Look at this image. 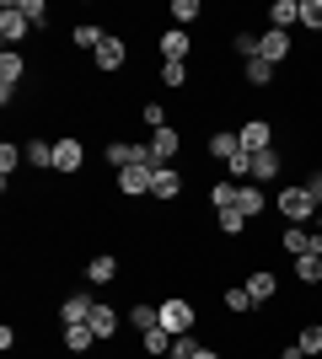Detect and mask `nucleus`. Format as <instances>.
Segmentation results:
<instances>
[{"instance_id": "f257e3e1", "label": "nucleus", "mask_w": 322, "mask_h": 359, "mask_svg": "<svg viewBox=\"0 0 322 359\" xmlns=\"http://www.w3.org/2000/svg\"><path fill=\"white\" fill-rule=\"evenodd\" d=\"M274 210L285 225H307V220H317V198H311L307 182H295V188H279L274 194Z\"/></svg>"}, {"instance_id": "f03ea898", "label": "nucleus", "mask_w": 322, "mask_h": 359, "mask_svg": "<svg viewBox=\"0 0 322 359\" xmlns=\"http://www.w3.org/2000/svg\"><path fill=\"white\" fill-rule=\"evenodd\" d=\"M194 322H199V311H194V300H188V295H167V300H161V327H167L172 338L194 332Z\"/></svg>"}, {"instance_id": "7ed1b4c3", "label": "nucleus", "mask_w": 322, "mask_h": 359, "mask_svg": "<svg viewBox=\"0 0 322 359\" xmlns=\"http://www.w3.org/2000/svg\"><path fill=\"white\" fill-rule=\"evenodd\" d=\"M279 247L290 257H322V231L317 225H285V231H279Z\"/></svg>"}, {"instance_id": "20e7f679", "label": "nucleus", "mask_w": 322, "mask_h": 359, "mask_svg": "<svg viewBox=\"0 0 322 359\" xmlns=\"http://www.w3.org/2000/svg\"><path fill=\"white\" fill-rule=\"evenodd\" d=\"M22 75H27V60H22V48H0V107L16 102V86H22Z\"/></svg>"}, {"instance_id": "39448f33", "label": "nucleus", "mask_w": 322, "mask_h": 359, "mask_svg": "<svg viewBox=\"0 0 322 359\" xmlns=\"http://www.w3.org/2000/svg\"><path fill=\"white\" fill-rule=\"evenodd\" d=\"M54 172H60V177H81V172H86V145H81L76 135L54 140Z\"/></svg>"}, {"instance_id": "423d86ee", "label": "nucleus", "mask_w": 322, "mask_h": 359, "mask_svg": "<svg viewBox=\"0 0 322 359\" xmlns=\"http://www.w3.org/2000/svg\"><path fill=\"white\" fill-rule=\"evenodd\" d=\"M177 156H183V129H177V123L156 129L151 135V161L156 166H177Z\"/></svg>"}, {"instance_id": "0eeeda50", "label": "nucleus", "mask_w": 322, "mask_h": 359, "mask_svg": "<svg viewBox=\"0 0 322 359\" xmlns=\"http://www.w3.org/2000/svg\"><path fill=\"white\" fill-rule=\"evenodd\" d=\"M290 54H295V38H290V32H279V27H263V32H258V60L285 65Z\"/></svg>"}, {"instance_id": "6e6552de", "label": "nucleus", "mask_w": 322, "mask_h": 359, "mask_svg": "<svg viewBox=\"0 0 322 359\" xmlns=\"http://www.w3.org/2000/svg\"><path fill=\"white\" fill-rule=\"evenodd\" d=\"M151 198H161V204L183 198V166H156L151 172Z\"/></svg>"}, {"instance_id": "1a4fd4ad", "label": "nucleus", "mask_w": 322, "mask_h": 359, "mask_svg": "<svg viewBox=\"0 0 322 359\" xmlns=\"http://www.w3.org/2000/svg\"><path fill=\"white\" fill-rule=\"evenodd\" d=\"M247 295H253V306H274V295H279V273L274 269H253L247 273Z\"/></svg>"}, {"instance_id": "9d476101", "label": "nucleus", "mask_w": 322, "mask_h": 359, "mask_svg": "<svg viewBox=\"0 0 322 359\" xmlns=\"http://www.w3.org/2000/svg\"><path fill=\"white\" fill-rule=\"evenodd\" d=\"M123 60H129V43H123L119 32H107V43L92 54V65H97L102 75H119V70H123Z\"/></svg>"}, {"instance_id": "9b49d317", "label": "nucleus", "mask_w": 322, "mask_h": 359, "mask_svg": "<svg viewBox=\"0 0 322 359\" xmlns=\"http://www.w3.org/2000/svg\"><path fill=\"white\" fill-rule=\"evenodd\" d=\"M156 48H161V65H188V54H194V38H188L183 27H167Z\"/></svg>"}, {"instance_id": "f8f14e48", "label": "nucleus", "mask_w": 322, "mask_h": 359, "mask_svg": "<svg viewBox=\"0 0 322 359\" xmlns=\"http://www.w3.org/2000/svg\"><path fill=\"white\" fill-rule=\"evenodd\" d=\"M27 32H32V22L16 11V0H6V6H0V38H6V48H16Z\"/></svg>"}, {"instance_id": "ddd939ff", "label": "nucleus", "mask_w": 322, "mask_h": 359, "mask_svg": "<svg viewBox=\"0 0 322 359\" xmlns=\"http://www.w3.org/2000/svg\"><path fill=\"white\" fill-rule=\"evenodd\" d=\"M113 188H119L123 198H145L151 194V166H123L119 177H113Z\"/></svg>"}, {"instance_id": "4468645a", "label": "nucleus", "mask_w": 322, "mask_h": 359, "mask_svg": "<svg viewBox=\"0 0 322 359\" xmlns=\"http://www.w3.org/2000/svg\"><path fill=\"white\" fill-rule=\"evenodd\" d=\"M119 322H123L119 306L97 300V311H92V332H97V344H113V338H119Z\"/></svg>"}, {"instance_id": "2eb2a0df", "label": "nucleus", "mask_w": 322, "mask_h": 359, "mask_svg": "<svg viewBox=\"0 0 322 359\" xmlns=\"http://www.w3.org/2000/svg\"><path fill=\"white\" fill-rule=\"evenodd\" d=\"M236 135H242V145L253 150V156H258V150H274V123L269 118H247Z\"/></svg>"}, {"instance_id": "dca6fc26", "label": "nucleus", "mask_w": 322, "mask_h": 359, "mask_svg": "<svg viewBox=\"0 0 322 359\" xmlns=\"http://www.w3.org/2000/svg\"><path fill=\"white\" fill-rule=\"evenodd\" d=\"M231 210H242L247 220H258V215L269 210V194H263L258 182H236V204H231Z\"/></svg>"}, {"instance_id": "f3484780", "label": "nucleus", "mask_w": 322, "mask_h": 359, "mask_svg": "<svg viewBox=\"0 0 322 359\" xmlns=\"http://www.w3.org/2000/svg\"><path fill=\"white\" fill-rule=\"evenodd\" d=\"M92 311H97V300L81 290V295H65L60 300V327H70V322H92Z\"/></svg>"}, {"instance_id": "a211bd4d", "label": "nucleus", "mask_w": 322, "mask_h": 359, "mask_svg": "<svg viewBox=\"0 0 322 359\" xmlns=\"http://www.w3.org/2000/svg\"><path fill=\"white\" fill-rule=\"evenodd\" d=\"M279 172H285V156H279V145H274V150H258V156H253V182H258V188H269Z\"/></svg>"}, {"instance_id": "6ab92c4d", "label": "nucleus", "mask_w": 322, "mask_h": 359, "mask_svg": "<svg viewBox=\"0 0 322 359\" xmlns=\"http://www.w3.org/2000/svg\"><path fill=\"white\" fill-rule=\"evenodd\" d=\"M27 161V145H11L0 140V188H16V166Z\"/></svg>"}, {"instance_id": "aec40b11", "label": "nucleus", "mask_w": 322, "mask_h": 359, "mask_svg": "<svg viewBox=\"0 0 322 359\" xmlns=\"http://www.w3.org/2000/svg\"><path fill=\"white\" fill-rule=\"evenodd\" d=\"M60 338H65V348H70V354H92V348H97L92 322H70V327H60Z\"/></svg>"}, {"instance_id": "412c9836", "label": "nucleus", "mask_w": 322, "mask_h": 359, "mask_svg": "<svg viewBox=\"0 0 322 359\" xmlns=\"http://www.w3.org/2000/svg\"><path fill=\"white\" fill-rule=\"evenodd\" d=\"M236 150H242V135H236V129H215L210 145H204V156H210V161H231Z\"/></svg>"}, {"instance_id": "4be33fe9", "label": "nucleus", "mask_w": 322, "mask_h": 359, "mask_svg": "<svg viewBox=\"0 0 322 359\" xmlns=\"http://www.w3.org/2000/svg\"><path fill=\"white\" fill-rule=\"evenodd\" d=\"M220 306H226L231 316H258V306H253L247 285H226V290H220Z\"/></svg>"}, {"instance_id": "5701e85b", "label": "nucleus", "mask_w": 322, "mask_h": 359, "mask_svg": "<svg viewBox=\"0 0 322 359\" xmlns=\"http://www.w3.org/2000/svg\"><path fill=\"white\" fill-rule=\"evenodd\" d=\"M70 43H76L81 54H97V48L107 43V32L97 27V22H76V32H70Z\"/></svg>"}, {"instance_id": "b1692460", "label": "nucleus", "mask_w": 322, "mask_h": 359, "mask_svg": "<svg viewBox=\"0 0 322 359\" xmlns=\"http://www.w3.org/2000/svg\"><path fill=\"white\" fill-rule=\"evenodd\" d=\"M295 22H301V0H274V6H269V27L290 32Z\"/></svg>"}, {"instance_id": "393cba45", "label": "nucleus", "mask_w": 322, "mask_h": 359, "mask_svg": "<svg viewBox=\"0 0 322 359\" xmlns=\"http://www.w3.org/2000/svg\"><path fill=\"white\" fill-rule=\"evenodd\" d=\"M86 279H92V285H113V279H119V257H113V252H97L92 263H86Z\"/></svg>"}, {"instance_id": "a878e982", "label": "nucleus", "mask_w": 322, "mask_h": 359, "mask_svg": "<svg viewBox=\"0 0 322 359\" xmlns=\"http://www.w3.org/2000/svg\"><path fill=\"white\" fill-rule=\"evenodd\" d=\"M140 354H151V359H167V354H172V332H167V327H151V332H140Z\"/></svg>"}, {"instance_id": "bb28decb", "label": "nucleus", "mask_w": 322, "mask_h": 359, "mask_svg": "<svg viewBox=\"0 0 322 359\" xmlns=\"http://www.w3.org/2000/svg\"><path fill=\"white\" fill-rule=\"evenodd\" d=\"M129 327H135V332L161 327V306H145V300H135V306H129Z\"/></svg>"}, {"instance_id": "cd10ccee", "label": "nucleus", "mask_w": 322, "mask_h": 359, "mask_svg": "<svg viewBox=\"0 0 322 359\" xmlns=\"http://www.w3.org/2000/svg\"><path fill=\"white\" fill-rule=\"evenodd\" d=\"M102 161L113 166V172H123V166H135V145H129V140H107Z\"/></svg>"}, {"instance_id": "c85d7f7f", "label": "nucleus", "mask_w": 322, "mask_h": 359, "mask_svg": "<svg viewBox=\"0 0 322 359\" xmlns=\"http://www.w3.org/2000/svg\"><path fill=\"white\" fill-rule=\"evenodd\" d=\"M242 75H247V86H274L279 65H269V60H247V65H242Z\"/></svg>"}, {"instance_id": "c756f323", "label": "nucleus", "mask_w": 322, "mask_h": 359, "mask_svg": "<svg viewBox=\"0 0 322 359\" xmlns=\"http://www.w3.org/2000/svg\"><path fill=\"white\" fill-rule=\"evenodd\" d=\"M16 11L32 22V32H43L48 22H54V16H48V0H16Z\"/></svg>"}, {"instance_id": "7c9ffc66", "label": "nucleus", "mask_w": 322, "mask_h": 359, "mask_svg": "<svg viewBox=\"0 0 322 359\" xmlns=\"http://www.w3.org/2000/svg\"><path fill=\"white\" fill-rule=\"evenodd\" d=\"M27 161L38 172H54V140H27Z\"/></svg>"}, {"instance_id": "2f4dec72", "label": "nucleus", "mask_w": 322, "mask_h": 359, "mask_svg": "<svg viewBox=\"0 0 322 359\" xmlns=\"http://www.w3.org/2000/svg\"><path fill=\"white\" fill-rule=\"evenodd\" d=\"M199 16H204V6H199V0H172V22H177V27H194V22H199Z\"/></svg>"}, {"instance_id": "473e14b6", "label": "nucleus", "mask_w": 322, "mask_h": 359, "mask_svg": "<svg viewBox=\"0 0 322 359\" xmlns=\"http://www.w3.org/2000/svg\"><path fill=\"white\" fill-rule=\"evenodd\" d=\"M210 204H215V215H220V210H231V204H236V182H231V177L210 182Z\"/></svg>"}, {"instance_id": "72a5a7b5", "label": "nucleus", "mask_w": 322, "mask_h": 359, "mask_svg": "<svg viewBox=\"0 0 322 359\" xmlns=\"http://www.w3.org/2000/svg\"><path fill=\"white\" fill-rule=\"evenodd\" d=\"M295 279L307 290H317L322 285V257H295Z\"/></svg>"}, {"instance_id": "f704fd0d", "label": "nucleus", "mask_w": 322, "mask_h": 359, "mask_svg": "<svg viewBox=\"0 0 322 359\" xmlns=\"http://www.w3.org/2000/svg\"><path fill=\"white\" fill-rule=\"evenodd\" d=\"M140 123H145V129H151V135H156V129H167V107H161V102H140Z\"/></svg>"}, {"instance_id": "c9c22d12", "label": "nucleus", "mask_w": 322, "mask_h": 359, "mask_svg": "<svg viewBox=\"0 0 322 359\" xmlns=\"http://www.w3.org/2000/svg\"><path fill=\"white\" fill-rule=\"evenodd\" d=\"M295 344H301L311 359H317V354H322V322H307V327L295 332Z\"/></svg>"}, {"instance_id": "e433bc0d", "label": "nucleus", "mask_w": 322, "mask_h": 359, "mask_svg": "<svg viewBox=\"0 0 322 359\" xmlns=\"http://www.w3.org/2000/svg\"><path fill=\"white\" fill-rule=\"evenodd\" d=\"M188 75H194V70H188V65H161V86L183 91V86H188Z\"/></svg>"}, {"instance_id": "4c0bfd02", "label": "nucleus", "mask_w": 322, "mask_h": 359, "mask_svg": "<svg viewBox=\"0 0 322 359\" xmlns=\"http://www.w3.org/2000/svg\"><path fill=\"white\" fill-rule=\"evenodd\" d=\"M247 225H253V220H247L242 210H220V231H226V236H242Z\"/></svg>"}, {"instance_id": "58836bf2", "label": "nucleus", "mask_w": 322, "mask_h": 359, "mask_svg": "<svg viewBox=\"0 0 322 359\" xmlns=\"http://www.w3.org/2000/svg\"><path fill=\"white\" fill-rule=\"evenodd\" d=\"M301 27L322 32V0H301Z\"/></svg>"}, {"instance_id": "ea45409f", "label": "nucleus", "mask_w": 322, "mask_h": 359, "mask_svg": "<svg viewBox=\"0 0 322 359\" xmlns=\"http://www.w3.org/2000/svg\"><path fill=\"white\" fill-rule=\"evenodd\" d=\"M231 48H236L242 60H258V32H236V38H231Z\"/></svg>"}, {"instance_id": "a19ab883", "label": "nucleus", "mask_w": 322, "mask_h": 359, "mask_svg": "<svg viewBox=\"0 0 322 359\" xmlns=\"http://www.w3.org/2000/svg\"><path fill=\"white\" fill-rule=\"evenodd\" d=\"M199 338H194V332H183V338H172V354H183V359H194V354H199Z\"/></svg>"}, {"instance_id": "79ce46f5", "label": "nucleus", "mask_w": 322, "mask_h": 359, "mask_svg": "<svg viewBox=\"0 0 322 359\" xmlns=\"http://www.w3.org/2000/svg\"><path fill=\"white\" fill-rule=\"evenodd\" d=\"M274 359H311V354H307V348H301V344H285V348H279Z\"/></svg>"}, {"instance_id": "37998d69", "label": "nucleus", "mask_w": 322, "mask_h": 359, "mask_svg": "<svg viewBox=\"0 0 322 359\" xmlns=\"http://www.w3.org/2000/svg\"><path fill=\"white\" fill-rule=\"evenodd\" d=\"M307 188H311V198H317V210H322V166H317V172L307 177Z\"/></svg>"}, {"instance_id": "c03bdc74", "label": "nucleus", "mask_w": 322, "mask_h": 359, "mask_svg": "<svg viewBox=\"0 0 322 359\" xmlns=\"http://www.w3.org/2000/svg\"><path fill=\"white\" fill-rule=\"evenodd\" d=\"M194 359H226V354H220V348H210V344H204V348H199V354H194Z\"/></svg>"}, {"instance_id": "a18cd8bd", "label": "nucleus", "mask_w": 322, "mask_h": 359, "mask_svg": "<svg viewBox=\"0 0 322 359\" xmlns=\"http://www.w3.org/2000/svg\"><path fill=\"white\" fill-rule=\"evenodd\" d=\"M317 231H322V210H317Z\"/></svg>"}, {"instance_id": "49530a36", "label": "nucleus", "mask_w": 322, "mask_h": 359, "mask_svg": "<svg viewBox=\"0 0 322 359\" xmlns=\"http://www.w3.org/2000/svg\"><path fill=\"white\" fill-rule=\"evenodd\" d=\"M167 359H183V354H167Z\"/></svg>"}]
</instances>
